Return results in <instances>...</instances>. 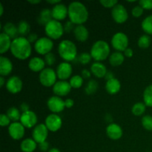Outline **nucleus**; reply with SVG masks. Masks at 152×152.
<instances>
[{
  "mask_svg": "<svg viewBox=\"0 0 152 152\" xmlns=\"http://www.w3.org/2000/svg\"><path fill=\"white\" fill-rule=\"evenodd\" d=\"M68 18L76 25H83L88 21L89 12L87 7L80 1H72L68 6Z\"/></svg>",
  "mask_w": 152,
  "mask_h": 152,
  "instance_id": "f257e3e1",
  "label": "nucleus"
},
{
  "mask_svg": "<svg viewBox=\"0 0 152 152\" xmlns=\"http://www.w3.org/2000/svg\"><path fill=\"white\" fill-rule=\"evenodd\" d=\"M10 53L19 60H25L31 56L32 46L26 37H18L12 41Z\"/></svg>",
  "mask_w": 152,
  "mask_h": 152,
  "instance_id": "f03ea898",
  "label": "nucleus"
},
{
  "mask_svg": "<svg viewBox=\"0 0 152 152\" xmlns=\"http://www.w3.org/2000/svg\"><path fill=\"white\" fill-rule=\"evenodd\" d=\"M91 56L95 62L105 61L111 55V48L105 40H97L92 45L90 50Z\"/></svg>",
  "mask_w": 152,
  "mask_h": 152,
  "instance_id": "7ed1b4c3",
  "label": "nucleus"
},
{
  "mask_svg": "<svg viewBox=\"0 0 152 152\" xmlns=\"http://www.w3.org/2000/svg\"><path fill=\"white\" fill-rule=\"evenodd\" d=\"M57 51L64 62H72L77 58V48L74 42L64 39L58 45Z\"/></svg>",
  "mask_w": 152,
  "mask_h": 152,
  "instance_id": "20e7f679",
  "label": "nucleus"
},
{
  "mask_svg": "<svg viewBox=\"0 0 152 152\" xmlns=\"http://www.w3.org/2000/svg\"><path fill=\"white\" fill-rule=\"evenodd\" d=\"M46 37L52 40H57L62 38L65 33L64 25L59 21L52 19L45 26Z\"/></svg>",
  "mask_w": 152,
  "mask_h": 152,
  "instance_id": "39448f33",
  "label": "nucleus"
},
{
  "mask_svg": "<svg viewBox=\"0 0 152 152\" xmlns=\"http://www.w3.org/2000/svg\"><path fill=\"white\" fill-rule=\"evenodd\" d=\"M57 78L56 71L50 67L45 68L39 74V83L45 87H53L55 83L57 82L56 81Z\"/></svg>",
  "mask_w": 152,
  "mask_h": 152,
  "instance_id": "423d86ee",
  "label": "nucleus"
},
{
  "mask_svg": "<svg viewBox=\"0 0 152 152\" xmlns=\"http://www.w3.org/2000/svg\"><path fill=\"white\" fill-rule=\"evenodd\" d=\"M111 46L116 51L124 52L129 48V39L128 36L123 32H117L113 35L111 39Z\"/></svg>",
  "mask_w": 152,
  "mask_h": 152,
  "instance_id": "0eeeda50",
  "label": "nucleus"
},
{
  "mask_svg": "<svg viewBox=\"0 0 152 152\" xmlns=\"http://www.w3.org/2000/svg\"><path fill=\"white\" fill-rule=\"evenodd\" d=\"M53 45V40L47 37H42L39 38L34 44V50L38 54L45 56L51 52Z\"/></svg>",
  "mask_w": 152,
  "mask_h": 152,
  "instance_id": "6e6552de",
  "label": "nucleus"
},
{
  "mask_svg": "<svg viewBox=\"0 0 152 152\" xmlns=\"http://www.w3.org/2000/svg\"><path fill=\"white\" fill-rule=\"evenodd\" d=\"M111 17L117 24H123L129 19V13L123 4H118L111 9Z\"/></svg>",
  "mask_w": 152,
  "mask_h": 152,
  "instance_id": "1a4fd4ad",
  "label": "nucleus"
},
{
  "mask_svg": "<svg viewBox=\"0 0 152 152\" xmlns=\"http://www.w3.org/2000/svg\"><path fill=\"white\" fill-rule=\"evenodd\" d=\"M48 132V129L46 127L45 123H39V124H37L33 129L32 138L37 144L42 143L47 141Z\"/></svg>",
  "mask_w": 152,
  "mask_h": 152,
  "instance_id": "9d476101",
  "label": "nucleus"
},
{
  "mask_svg": "<svg viewBox=\"0 0 152 152\" xmlns=\"http://www.w3.org/2000/svg\"><path fill=\"white\" fill-rule=\"evenodd\" d=\"M47 106L52 114H58L63 111L65 108V100H63L60 96L53 95L48 99Z\"/></svg>",
  "mask_w": 152,
  "mask_h": 152,
  "instance_id": "9b49d317",
  "label": "nucleus"
},
{
  "mask_svg": "<svg viewBox=\"0 0 152 152\" xmlns=\"http://www.w3.org/2000/svg\"><path fill=\"white\" fill-rule=\"evenodd\" d=\"M45 125L49 132H56L62 128V120L59 114H50L46 117Z\"/></svg>",
  "mask_w": 152,
  "mask_h": 152,
  "instance_id": "f8f14e48",
  "label": "nucleus"
},
{
  "mask_svg": "<svg viewBox=\"0 0 152 152\" xmlns=\"http://www.w3.org/2000/svg\"><path fill=\"white\" fill-rule=\"evenodd\" d=\"M56 75L59 80L67 81V80L71 79L73 73L72 65L70 62H62L57 65L56 69Z\"/></svg>",
  "mask_w": 152,
  "mask_h": 152,
  "instance_id": "ddd939ff",
  "label": "nucleus"
},
{
  "mask_svg": "<svg viewBox=\"0 0 152 152\" xmlns=\"http://www.w3.org/2000/svg\"><path fill=\"white\" fill-rule=\"evenodd\" d=\"M5 87L7 91L13 94H16L22 91L23 88V83L19 77L12 76L7 80Z\"/></svg>",
  "mask_w": 152,
  "mask_h": 152,
  "instance_id": "4468645a",
  "label": "nucleus"
},
{
  "mask_svg": "<svg viewBox=\"0 0 152 152\" xmlns=\"http://www.w3.org/2000/svg\"><path fill=\"white\" fill-rule=\"evenodd\" d=\"M19 122L23 125L25 129H32L37 125L38 117L34 111L30 110L26 112L22 113Z\"/></svg>",
  "mask_w": 152,
  "mask_h": 152,
  "instance_id": "2eb2a0df",
  "label": "nucleus"
},
{
  "mask_svg": "<svg viewBox=\"0 0 152 152\" xmlns=\"http://www.w3.org/2000/svg\"><path fill=\"white\" fill-rule=\"evenodd\" d=\"M9 136L14 140L22 139L25 134V128L20 122H14L8 126Z\"/></svg>",
  "mask_w": 152,
  "mask_h": 152,
  "instance_id": "dca6fc26",
  "label": "nucleus"
},
{
  "mask_svg": "<svg viewBox=\"0 0 152 152\" xmlns=\"http://www.w3.org/2000/svg\"><path fill=\"white\" fill-rule=\"evenodd\" d=\"M71 88H71L69 82L59 80L52 87V91L56 96L62 97V96H67L71 92Z\"/></svg>",
  "mask_w": 152,
  "mask_h": 152,
  "instance_id": "f3484780",
  "label": "nucleus"
},
{
  "mask_svg": "<svg viewBox=\"0 0 152 152\" xmlns=\"http://www.w3.org/2000/svg\"><path fill=\"white\" fill-rule=\"evenodd\" d=\"M105 132L107 137L112 140H118L123 135V131L121 126L115 123H109L106 127Z\"/></svg>",
  "mask_w": 152,
  "mask_h": 152,
  "instance_id": "a211bd4d",
  "label": "nucleus"
},
{
  "mask_svg": "<svg viewBox=\"0 0 152 152\" xmlns=\"http://www.w3.org/2000/svg\"><path fill=\"white\" fill-rule=\"evenodd\" d=\"M52 17L53 19L56 21L64 20L68 15V9L65 4L62 2L53 6L51 9Z\"/></svg>",
  "mask_w": 152,
  "mask_h": 152,
  "instance_id": "6ab92c4d",
  "label": "nucleus"
},
{
  "mask_svg": "<svg viewBox=\"0 0 152 152\" xmlns=\"http://www.w3.org/2000/svg\"><path fill=\"white\" fill-rule=\"evenodd\" d=\"M13 65L9 58L1 55L0 56V75L1 77H7L11 74Z\"/></svg>",
  "mask_w": 152,
  "mask_h": 152,
  "instance_id": "aec40b11",
  "label": "nucleus"
},
{
  "mask_svg": "<svg viewBox=\"0 0 152 152\" xmlns=\"http://www.w3.org/2000/svg\"><path fill=\"white\" fill-rule=\"evenodd\" d=\"M45 62L44 59L39 56H34L30 59L28 62V68L33 72L40 73L45 68Z\"/></svg>",
  "mask_w": 152,
  "mask_h": 152,
  "instance_id": "412c9836",
  "label": "nucleus"
},
{
  "mask_svg": "<svg viewBox=\"0 0 152 152\" xmlns=\"http://www.w3.org/2000/svg\"><path fill=\"white\" fill-rule=\"evenodd\" d=\"M73 33L76 39L80 42H85L89 38V31L84 25H76Z\"/></svg>",
  "mask_w": 152,
  "mask_h": 152,
  "instance_id": "4be33fe9",
  "label": "nucleus"
},
{
  "mask_svg": "<svg viewBox=\"0 0 152 152\" xmlns=\"http://www.w3.org/2000/svg\"><path fill=\"white\" fill-rule=\"evenodd\" d=\"M90 71L92 75L96 78H105V74L108 72L106 66L101 62H94L92 63Z\"/></svg>",
  "mask_w": 152,
  "mask_h": 152,
  "instance_id": "5701e85b",
  "label": "nucleus"
},
{
  "mask_svg": "<svg viewBox=\"0 0 152 152\" xmlns=\"http://www.w3.org/2000/svg\"><path fill=\"white\" fill-rule=\"evenodd\" d=\"M105 88L108 94L111 95H115L120 92L121 89V83L118 79L114 77L111 80L106 81Z\"/></svg>",
  "mask_w": 152,
  "mask_h": 152,
  "instance_id": "b1692460",
  "label": "nucleus"
},
{
  "mask_svg": "<svg viewBox=\"0 0 152 152\" xmlns=\"http://www.w3.org/2000/svg\"><path fill=\"white\" fill-rule=\"evenodd\" d=\"M2 33L7 34L12 39H14L17 38L18 34H19L18 27L13 22H6L2 26Z\"/></svg>",
  "mask_w": 152,
  "mask_h": 152,
  "instance_id": "393cba45",
  "label": "nucleus"
},
{
  "mask_svg": "<svg viewBox=\"0 0 152 152\" xmlns=\"http://www.w3.org/2000/svg\"><path fill=\"white\" fill-rule=\"evenodd\" d=\"M12 41L13 39L7 34L2 32L0 34V53L1 55L10 50Z\"/></svg>",
  "mask_w": 152,
  "mask_h": 152,
  "instance_id": "a878e982",
  "label": "nucleus"
},
{
  "mask_svg": "<svg viewBox=\"0 0 152 152\" xmlns=\"http://www.w3.org/2000/svg\"><path fill=\"white\" fill-rule=\"evenodd\" d=\"M38 144L33 138H26L20 144V149L22 152H34L37 149Z\"/></svg>",
  "mask_w": 152,
  "mask_h": 152,
  "instance_id": "bb28decb",
  "label": "nucleus"
},
{
  "mask_svg": "<svg viewBox=\"0 0 152 152\" xmlns=\"http://www.w3.org/2000/svg\"><path fill=\"white\" fill-rule=\"evenodd\" d=\"M108 61L111 66L113 67H118L123 65L125 61V56L123 53L119 51L113 52L111 53Z\"/></svg>",
  "mask_w": 152,
  "mask_h": 152,
  "instance_id": "cd10ccee",
  "label": "nucleus"
},
{
  "mask_svg": "<svg viewBox=\"0 0 152 152\" xmlns=\"http://www.w3.org/2000/svg\"><path fill=\"white\" fill-rule=\"evenodd\" d=\"M52 19H53V17H52L51 10H50L49 8H44L40 11L38 18H37V22H38L39 25L45 26Z\"/></svg>",
  "mask_w": 152,
  "mask_h": 152,
  "instance_id": "c85d7f7f",
  "label": "nucleus"
},
{
  "mask_svg": "<svg viewBox=\"0 0 152 152\" xmlns=\"http://www.w3.org/2000/svg\"><path fill=\"white\" fill-rule=\"evenodd\" d=\"M6 114L9 117V119L11 120L12 123H14V122H19L22 113H21L20 110L18 109L16 107L12 106L7 110Z\"/></svg>",
  "mask_w": 152,
  "mask_h": 152,
  "instance_id": "c756f323",
  "label": "nucleus"
},
{
  "mask_svg": "<svg viewBox=\"0 0 152 152\" xmlns=\"http://www.w3.org/2000/svg\"><path fill=\"white\" fill-rule=\"evenodd\" d=\"M18 27V32H19V35H21V37H25V36L28 37L31 33V25L28 23L27 21L25 20H22L19 22L17 25Z\"/></svg>",
  "mask_w": 152,
  "mask_h": 152,
  "instance_id": "7c9ffc66",
  "label": "nucleus"
},
{
  "mask_svg": "<svg viewBox=\"0 0 152 152\" xmlns=\"http://www.w3.org/2000/svg\"><path fill=\"white\" fill-rule=\"evenodd\" d=\"M141 28L142 31L148 35H152V14L148 15L144 18L141 22Z\"/></svg>",
  "mask_w": 152,
  "mask_h": 152,
  "instance_id": "2f4dec72",
  "label": "nucleus"
},
{
  "mask_svg": "<svg viewBox=\"0 0 152 152\" xmlns=\"http://www.w3.org/2000/svg\"><path fill=\"white\" fill-rule=\"evenodd\" d=\"M143 102L147 107L152 108V84L147 86L142 94Z\"/></svg>",
  "mask_w": 152,
  "mask_h": 152,
  "instance_id": "473e14b6",
  "label": "nucleus"
},
{
  "mask_svg": "<svg viewBox=\"0 0 152 152\" xmlns=\"http://www.w3.org/2000/svg\"><path fill=\"white\" fill-rule=\"evenodd\" d=\"M146 105L144 102H139L135 103L134 105L132 106V114L134 116L137 117H140V116H142L144 113L145 112V110H146Z\"/></svg>",
  "mask_w": 152,
  "mask_h": 152,
  "instance_id": "72a5a7b5",
  "label": "nucleus"
},
{
  "mask_svg": "<svg viewBox=\"0 0 152 152\" xmlns=\"http://www.w3.org/2000/svg\"><path fill=\"white\" fill-rule=\"evenodd\" d=\"M99 85L95 80H90L85 87V92L87 95H92L96 93Z\"/></svg>",
  "mask_w": 152,
  "mask_h": 152,
  "instance_id": "f704fd0d",
  "label": "nucleus"
},
{
  "mask_svg": "<svg viewBox=\"0 0 152 152\" xmlns=\"http://www.w3.org/2000/svg\"><path fill=\"white\" fill-rule=\"evenodd\" d=\"M151 44V37L148 34H143L140 36L137 41V45L139 48L142 49H147L150 47Z\"/></svg>",
  "mask_w": 152,
  "mask_h": 152,
  "instance_id": "c9c22d12",
  "label": "nucleus"
},
{
  "mask_svg": "<svg viewBox=\"0 0 152 152\" xmlns=\"http://www.w3.org/2000/svg\"><path fill=\"white\" fill-rule=\"evenodd\" d=\"M83 81H84V79L82 77L81 75H74L71 77L69 83L72 88L78 89L83 86Z\"/></svg>",
  "mask_w": 152,
  "mask_h": 152,
  "instance_id": "e433bc0d",
  "label": "nucleus"
},
{
  "mask_svg": "<svg viewBox=\"0 0 152 152\" xmlns=\"http://www.w3.org/2000/svg\"><path fill=\"white\" fill-rule=\"evenodd\" d=\"M91 59L92 57L91 56V53H88V52H83V53H81L77 56V61L83 65H88V64L90 63Z\"/></svg>",
  "mask_w": 152,
  "mask_h": 152,
  "instance_id": "4c0bfd02",
  "label": "nucleus"
},
{
  "mask_svg": "<svg viewBox=\"0 0 152 152\" xmlns=\"http://www.w3.org/2000/svg\"><path fill=\"white\" fill-rule=\"evenodd\" d=\"M141 124L142 127L148 132L152 131V116L151 115H145L142 117L141 120Z\"/></svg>",
  "mask_w": 152,
  "mask_h": 152,
  "instance_id": "58836bf2",
  "label": "nucleus"
},
{
  "mask_svg": "<svg viewBox=\"0 0 152 152\" xmlns=\"http://www.w3.org/2000/svg\"><path fill=\"white\" fill-rule=\"evenodd\" d=\"M44 60L45 62L46 65L50 67L54 65L55 62H56V56L52 52H50V53H48L45 56Z\"/></svg>",
  "mask_w": 152,
  "mask_h": 152,
  "instance_id": "ea45409f",
  "label": "nucleus"
},
{
  "mask_svg": "<svg viewBox=\"0 0 152 152\" xmlns=\"http://www.w3.org/2000/svg\"><path fill=\"white\" fill-rule=\"evenodd\" d=\"M144 12V9L141 7L140 4L138 5L134 6L132 10V14L134 17L135 18H139L141 16H142Z\"/></svg>",
  "mask_w": 152,
  "mask_h": 152,
  "instance_id": "a19ab883",
  "label": "nucleus"
},
{
  "mask_svg": "<svg viewBox=\"0 0 152 152\" xmlns=\"http://www.w3.org/2000/svg\"><path fill=\"white\" fill-rule=\"evenodd\" d=\"M99 3L105 8L112 9L118 4V1L117 0H102V1H99Z\"/></svg>",
  "mask_w": 152,
  "mask_h": 152,
  "instance_id": "79ce46f5",
  "label": "nucleus"
},
{
  "mask_svg": "<svg viewBox=\"0 0 152 152\" xmlns=\"http://www.w3.org/2000/svg\"><path fill=\"white\" fill-rule=\"evenodd\" d=\"M11 124V120L9 119L6 114H1L0 115V126L1 127H8Z\"/></svg>",
  "mask_w": 152,
  "mask_h": 152,
  "instance_id": "37998d69",
  "label": "nucleus"
},
{
  "mask_svg": "<svg viewBox=\"0 0 152 152\" xmlns=\"http://www.w3.org/2000/svg\"><path fill=\"white\" fill-rule=\"evenodd\" d=\"M139 4L144 10H152V0H140Z\"/></svg>",
  "mask_w": 152,
  "mask_h": 152,
  "instance_id": "c03bdc74",
  "label": "nucleus"
},
{
  "mask_svg": "<svg viewBox=\"0 0 152 152\" xmlns=\"http://www.w3.org/2000/svg\"><path fill=\"white\" fill-rule=\"evenodd\" d=\"M74 24H73L72 22H71V21H68V22H66V23L64 25V29H65V32H67V33H69L71 32V31H74Z\"/></svg>",
  "mask_w": 152,
  "mask_h": 152,
  "instance_id": "a18cd8bd",
  "label": "nucleus"
},
{
  "mask_svg": "<svg viewBox=\"0 0 152 152\" xmlns=\"http://www.w3.org/2000/svg\"><path fill=\"white\" fill-rule=\"evenodd\" d=\"M38 147L39 148L40 151L43 152H48L49 150H50V148H49L50 145H49L48 142H47V141L42 142V143L38 144Z\"/></svg>",
  "mask_w": 152,
  "mask_h": 152,
  "instance_id": "49530a36",
  "label": "nucleus"
},
{
  "mask_svg": "<svg viewBox=\"0 0 152 152\" xmlns=\"http://www.w3.org/2000/svg\"><path fill=\"white\" fill-rule=\"evenodd\" d=\"M26 38L28 39V41L31 42V44H32V43L35 44L36 42L39 39L38 35H37V34H34V33H31Z\"/></svg>",
  "mask_w": 152,
  "mask_h": 152,
  "instance_id": "de8ad7c7",
  "label": "nucleus"
},
{
  "mask_svg": "<svg viewBox=\"0 0 152 152\" xmlns=\"http://www.w3.org/2000/svg\"><path fill=\"white\" fill-rule=\"evenodd\" d=\"M92 74L90 70L88 69H83L81 72V76L83 79H90L91 77Z\"/></svg>",
  "mask_w": 152,
  "mask_h": 152,
  "instance_id": "09e8293b",
  "label": "nucleus"
},
{
  "mask_svg": "<svg viewBox=\"0 0 152 152\" xmlns=\"http://www.w3.org/2000/svg\"><path fill=\"white\" fill-rule=\"evenodd\" d=\"M65 105L66 108H71L74 105V99L71 98H68L65 100Z\"/></svg>",
  "mask_w": 152,
  "mask_h": 152,
  "instance_id": "8fccbe9b",
  "label": "nucleus"
},
{
  "mask_svg": "<svg viewBox=\"0 0 152 152\" xmlns=\"http://www.w3.org/2000/svg\"><path fill=\"white\" fill-rule=\"evenodd\" d=\"M19 107H20L19 110H20V111L22 113L26 112V111H30L29 105H28V103H26V102H22V103L21 104L20 106H19Z\"/></svg>",
  "mask_w": 152,
  "mask_h": 152,
  "instance_id": "3c124183",
  "label": "nucleus"
},
{
  "mask_svg": "<svg viewBox=\"0 0 152 152\" xmlns=\"http://www.w3.org/2000/svg\"><path fill=\"white\" fill-rule=\"evenodd\" d=\"M123 54H124V56H126V57L131 58L133 56L134 51L131 48H128L126 49V50H125V51L123 52Z\"/></svg>",
  "mask_w": 152,
  "mask_h": 152,
  "instance_id": "603ef678",
  "label": "nucleus"
},
{
  "mask_svg": "<svg viewBox=\"0 0 152 152\" xmlns=\"http://www.w3.org/2000/svg\"><path fill=\"white\" fill-rule=\"evenodd\" d=\"M113 78H114V73L111 72V71H108V72H107V74H105V79L106 80V81L111 80V79Z\"/></svg>",
  "mask_w": 152,
  "mask_h": 152,
  "instance_id": "864d4df0",
  "label": "nucleus"
},
{
  "mask_svg": "<svg viewBox=\"0 0 152 152\" xmlns=\"http://www.w3.org/2000/svg\"><path fill=\"white\" fill-rule=\"evenodd\" d=\"M46 1L50 4H53V6L56 5V4H59V3H61L60 0H47Z\"/></svg>",
  "mask_w": 152,
  "mask_h": 152,
  "instance_id": "5fc2aeb1",
  "label": "nucleus"
},
{
  "mask_svg": "<svg viewBox=\"0 0 152 152\" xmlns=\"http://www.w3.org/2000/svg\"><path fill=\"white\" fill-rule=\"evenodd\" d=\"M6 80L4 77H0V87L2 88L3 86L6 85Z\"/></svg>",
  "mask_w": 152,
  "mask_h": 152,
  "instance_id": "6e6d98bb",
  "label": "nucleus"
},
{
  "mask_svg": "<svg viewBox=\"0 0 152 152\" xmlns=\"http://www.w3.org/2000/svg\"><path fill=\"white\" fill-rule=\"evenodd\" d=\"M28 2L32 4H37L41 2V1L40 0H29V1H28Z\"/></svg>",
  "mask_w": 152,
  "mask_h": 152,
  "instance_id": "4d7b16f0",
  "label": "nucleus"
},
{
  "mask_svg": "<svg viewBox=\"0 0 152 152\" xmlns=\"http://www.w3.org/2000/svg\"><path fill=\"white\" fill-rule=\"evenodd\" d=\"M3 13H4V7L1 3H0V16H2Z\"/></svg>",
  "mask_w": 152,
  "mask_h": 152,
  "instance_id": "13d9d810",
  "label": "nucleus"
},
{
  "mask_svg": "<svg viewBox=\"0 0 152 152\" xmlns=\"http://www.w3.org/2000/svg\"><path fill=\"white\" fill-rule=\"evenodd\" d=\"M48 152H61L59 151V149H58L57 148H50V150H49Z\"/></svg>",
  "mask_w": 152,
  "mask_h": 152,
  "instance_id": "bf43d9fd",
  "label": "nucleus"
}]
</instances>
